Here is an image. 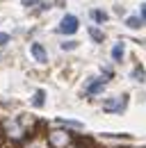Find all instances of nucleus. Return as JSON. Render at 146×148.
Returning <instances> with one entry per match:
<instances>
[{"instance_id":"2eb2a0df","label":"nucleus","mask_w":146,"mask_h":148,"mask_svg":"<svg viewBox=\"0 0 146 148\" xmlns=\"http://www.w3.org/2000/svg\"><path fill=\"white\" fill-rule=\"evenodd\" d=\"M7 41H9V34L0 32V46H7Z\"/></svg>"},{"instance_id":"1a4fd4ad","label":"nucleus","mask_w":146,"mask_h":148,"mask_svg":"<svg viewBox=\"0 0 146 148\" xmlns=\"http://www.w3.org/2000/svg\"><path fill=\"white\" fill-rule=\"evenodd\" d=\"M112 59H114V62H121V59H123V43H116V46L112 48Z\"/></svg>"},{"instance_id":"a211bd4d","label":"nucleus","mask_w":146,"mask_h":148,"mask_svg":"<svg viewBox=\"0 0 146 148\" xmlns=\"http://www.w3.org/2000/svg\"><path fill=\"white\" fill-rule=\"evenodd\" d=\"M144 46H146V41H144Z\"/></svg>"},{"instance_id":"4468645a","label":"nucleus","mask_w":146,"mask_h":148,"mask_svg":"<svg viewBox=\"0 0 146 148\" xmlns=\"http://www.w3.org/2000/svg\"><path fill=\"white\" fill-rule=\"evenodd\" d=\"M75 46H78V41H62V48L64 50H73Z\"/></svg>"},{"instance_id":"0eeeda50","label":"nucleus","mask_w":146,"mask_h":148,"mask_svg":"<svg viewBox=\"0 0 146 148\" xmlns=\"http://www.w3.org/2000/svg\"><path fill=\"white\" fill-rule=\"evenodd\" d=\"M126 25L130 30H139V27L144 25V18H142V16H130V18L126 21Z\"/></svg>"},{"instance_id":"20e7f679","label":"nucleus","mask_w":146,"mask_h":148,"mask_svg":"<svg viewBox=\"0 0 146 148\" xmlns=\"http://www.w3.org/2000/svg\"><path fill=\"white\" fill-rule=\"evenodd\" d=\"M75 30H78V18L73 14L62 16V21H59V32L62 34H75Z\"/></svg>"},{"instance_id":"dca6fc26","label":"nucleus","mask_w":146,"mask_h":148,"mask_svg":"<svg viewBox=\"0 0 146 148\" xmlns=\"http://www.w3.org/2000/svg\"><path fill=\"white\" fill-rule=\"evenodd\" d=\"M36 2H39V0H23V5H25V7H32V5H36Z\"/></svg>"},{"instance_id":"f3484780","label":"nucleus","mask_w":146,"mask_h":148,"mask_svg":"<svg viewBox=\"0 0 146 148\" xmlns=\"http://www.w3.org/2000/svg\"><path fill=\"white\" fill-rule=\"evenodd\" d=\"M142 18H146V5H142V14H139Z\"/></svg>"},{"instance_id":"f03ea898","label":"nucleus","mask_w":146,"mask_h":148,"mask_svg":"<svg viewBox=\"0 0 146 148\" xmlns=\"http://www.w3.org/2000/svg\"><path fill=\"white\" fill-rule=\"evenodd\" d=\"M5 134H7V139H12V141H23V139L28 137V132L23 130V125H21L18 121H7V123H5Z\"/></svg>"},{"instance_id":"ddd939ff","label":"nucleus","mask_w":146,"mask_h":148,"mask_svg":"<svg viewBox=\"0 0 146 148\" xmlns=\"http://www.w3.org/2000/svg\"><path fill=\"white\" fill-rule=\"evenodd\" d=\"M89 37L94 39V41H103V32H101V30H98V27H89Z\"/></svg>"},{"instance_id":"f257e3e1","label":"nucleus","mask_w":146,"mask_h":148,"mask_svg":"<svg viewBox=\"0 0 146 148\" xmlns=\"http://www.w3.org/2000/svg\"><path fill=\"white\" fill-rule=\"evenodd\" d=\"M46 139H48V146L50 148H69L75 141L73 132H69V130H50Z\"/></svg>"},{"instance_id":"9d476101","label":"nucleus","mask_w":146,"mask_h":148,"mask_svg":"<svg viewBox=\"0 0 146 148\" xmlns=\"http://www.w3.org/2000/svg\"><path fill=\"white\" fill-rule=\"evenodd\" d=\"M132 80H137V82H144L146 80V73H144L142 66H135V69H132Z\"/></svg>"},{"instance_id":"9b49d317","label":"nucleus","mask_w":146,"mask_h":148,"mask_svg":"<svg viewBox=\"0 0 146 148\" xmlns=\"http://www.w3.org/2000/svg\"><path fill=\"white\" fill-rule=\"evenodd\" d=\"M43 96H46V93L41 91V89L34 91V98H32V105H34V107H41V105H43Z\"/></svg>"},{"instance_id":"f8f14e48","label":"nucleus","mask_w":146,"mask_h":148,"mask_svg":"<svg viewBox=\"0 0 146 148\" xmlns=\"http://www.w3.org/2000/svg\"><path fill=\"white\" fill-rule=\"evenodd\" d=\"M91 16H94V21H96V23H105V21H107V14H105V12H101V9L91 12Z\"/></svg>"},{"instance_id":"39448f33","label":"nucleus","mask_w":146,"mask_h":148,"mask_svg":"<svg viewBox=\"0 0 146 148\" xmlns=\"http://www.w3.org/2000/svg\"><path fill=\"white\" fill-rule=\"evenodd\" d=\"M73 144H75V148H98L96 141H94L91 137H85V134H82V137H75Z\"/></svg>"},{"instance_id":"423d86ee","label":"nucleus","mask_w":146,"mask_h":148,"mask_svg":"<svg viewBox=\"0 0 146 148\" xmlns=\"http://www.w3.org/2000/svg\"><path fill=\"white\" fill-rule=\"evenodd\" d=\"M30 50H32V55H34L36 62H46V59H48V55H46V50H43V46H41V43H32V48H30Z\"/></svg>"},{"instance_id":"6e6552de","label":"nucleus","mask_w":146,"mask_h":148,"mask_svg":"<svg viewBox=\"0 0 146 148\" xmlns=\"http://www.w3.org/2000/svg\"><path fill=\"white\" fill-rule=\"evenodd\" d=\"M103 87H105V80L101 77L98 82H91L89 87H87V93H98V91H103Z\"/></svg>"},{"instance_id":"7ed1b4c3","label":"nucleus","mask_w":146,"mask_h":148,"mask_svg":"<svg viewBox=\"0 0 146 148\" xmlns=\"http://www.w3.org/2000/svg\"><path fill=\"white\" fill-rule=\"evenodd\" d=\"M128 105V96H116V98H110L103 103V110L110 112V114H119V112H123Z\"/></svg>"}]
</instances>
